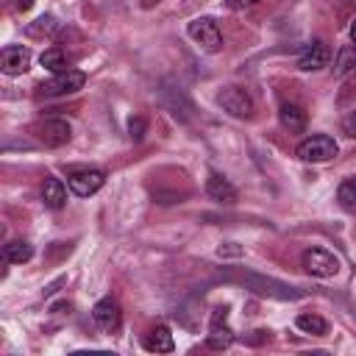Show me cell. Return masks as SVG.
I'll return each instance as SVG.
<instances>
[{"mask_svg":"<svg viewBox=\"0 0 356 356\" xmlns=\"http://www.w3.org/2000/svg\"><path fill=\"white\" fill-rule=\"evenodd\" d=\"M350 39H353V44H356V19L350 22Z\"/></svg>","mask_w":356,"mask_h":356,"instance_id":"cell-25","label":"cell"},{"mask_svg":"<svg viewBox=\"0 0 356 356\" xmlns=\"http://www.w3.org/2000/svg\"><path fill=\"white\" fill-rule=\"evenodd\" d=\"M303 270L309 273V275H317V278H331V275H337V270H339V259L334 256V253H328V250H323V248H309V250H303Z\"/></svg>","mask_w":356,"mask_h":356,"instance_id":"cell-4","label":"cell"},{"mask_svg":"<svg viewBox=\"0 0 356 356\" xmlns=\"http://www.w3.org/2000/svg\"><path fill=\"white\" fill-rule=\"evenodd\" d=\"M83 83H86V75H83L81 70H67V72L53 75V78L44 81V83H39L36 89H39V97H61V95L78 92Z\"/></svg>","mask_w":356,"mask_h":356,"instance_id":"cell-2","label":"cell"},{"mask_svg":"<svg viewBox=\"0 0 356 356\" xmlns=\"http://www.w3.org/2000/svg\"><path fill=\"white\" fill-rule=\"evenodd\" d=\"M92 320H95V325H97L100 331L114 334V331L120 328V323H122L120 303H117L114 298H103V300H97L95 309H92Z\"/></svg>","mask_w":356,"mask_h":356,"instance_id":"cell-8","label":"cell"},{"mask_svg":"<svg viewBox=\"0 0 356 356\" xmlns=\"http://www.w3.org/2000/svg\"><path fill=\"white\" fill-rule=\"evenodd\" d=\"M31 256H33V248H31L25 239L8 242V245L3 248V261H6V264H22V261H28Z\"/></svg>","mask_w":356,"mask_h":356,"instance_id":"cell-17","label":"cell"},{"mask_svg":"<svg viewBox=\"0 0 356 356\" xmlns=\"http://www.w3.org/2000/svg\"><path fill=\"white\" fill-rule=\"evenodd\" d=\"M217 103H220L231 117H239V120H245V117L253 114V100H250V95H248L245 89H239V86H225V89L217 95Z\"/></svg>","mask_w":356,"mask_h":356,"instance_id":"cell-7","label":"cell"},{"mask_svg":"<svg viewBox=\"0 0 356 356\" xmlns=\"http://www.w3.org/2000/svg\"><path fill=\"white\" fill-rule=\"evenodd\" d=\"M295 325H298L300 331H306V334H314V337L328 334V323H325L320 314H298Z\"/></svg>","mask_w":356,"mask_h":356,"instance_id":"cell-19","label":"cell"},{"mask_svg":"<svg viewBox=\"0 0 356 356\" xmlns=\"http://www.w3.org/2000/svg\"><path fill=\"white\" fill-rule=\"evenodd\" d=\"M128 131H131V139H136V142H139V139L145 136V134H142V131H145V120H142V117H136V120H131V125H128Z\"/></svg>","mask_w":356,"mask_h":356,"instance_id":"cell-21","label":"cell"},{"mask_svg":"<svg viewBox=\"0 0 356 356\" xmlns=\"http://www.w3.org/2000/svg\"><path fill=\"white\" fill-rule=\"evenodd\" d=\"M103 184H106V172H103V170H95V167H78V170H72V172L67 175V186H70V192L78 195V197L95 195Z\"/></svg>","mask_w":356,"mask_h":356,"instance_id":"cell-3","label":"cell"},{"mask_svg":"<svg viewBox=\"0 0 356 356\" xmlns=\"http://www.w3.org/2000/svg\"><path fill=\"white\" fill-rule=\"evenodd\" d=\"M42 200H44V206L53 209V211H58V209L67 203V186L61 184V178L47 175V178L42 181Z\"/></svg>","mask_w":356,"mask_h":356,"instance_id":"cell-13","label":"cell"},{"mask_svg":"<svg viewBox=\"0 0 356 356\" xmlns=\"http://www.w3.org/2000/svg\"><path fill=\"white\" fill-rule=\"evenodd\" d=\"M31 67V50L22 47V44H8L3 53H0V70L6 75H22L25 70Z\"/></svg>","mask_w":356,"mask_h":356,"instance_id":"cell-9","label":"cell"},{"mask_svg":"<svg viewBox=\"0 0 356 356\" xmlns=\"http://www.w3.org/2000/svg\"><path fill=\"white\" fill-rule=\"evenodd\" d=\"M189 36L209 53H217L222 47V33L217 28V22L211 17H197L189 22Z\"/></svg>","mask_w":356,"mask_h":356,"instance_id":"cell-5","label":"cell"},{"mask_svg":"<svg viewBox=\"0 0 356 356\" xmlns=\"http://www.w3.org/2000/svg\"><path fill=\"white\" fill-rule=\"evenodd\" d=\"M342 128H345V134H348V136H353V139H356V111H350V114L345 117Z\"/></svg>","mask_w":356,"mask_h":356,"instance_id":"cell-22","label":"cell"},{"mask_svg":"<svg viewBox=\"0 0 356 356\" xmlns=\"http://www.w3.org/2000/svg\"><path fill=\"white\" fill-rule=\"evenodd\" d=\"M256 3H261V0H225V6H228L231 11H242V8L256 6Z\"/></svg>","mask_w":356,"mask_h":356,"instance_id":"cell-23","label":"cell"},{"mask_svg":"<svg viewBox=\"0 0 356 356\" xmlns=\"http://www.w3.org/2000/svg\"><path fill=\"white\" fill-rule=\"evenodd\" d=\"M206 195L211 200H217V203H234L236 200V189L220 172H209V178H206Z\"/></svg>","mask_w":356,"mask_h":356,"instance_id":"cell-12","label":"cell"},{"mask_svg":"<svg viewBox=\"0 0 356 356\" xmlns=\"http://www.w3.org/2000/svg\"><path fill=\"white\" fill-rule=\"evenodd\" d=\"M39 64H42L47 72H53V75L72 70V67H70V61H67V56H64V50H58V47H50V50H44V53L39 56Z\"/></svg>","mask_w":356,"mask_h":356,"instance_id":"cell-16","label":"cell"},{"mask_svg":"<svg viewBox=\"0 0 356 356\" xmlns=\"http://www.w3.org/2000/svg\"><path fill=\"white\" fill-rule=\"evenodd\" d=\"M337 200H339V206H342L348 214L356 217V178H345V181L339 184Z\"/></svg>","mask_w":356,"mask_h":356,"instance_id":"cell-18","label":"cell"},{"mask_svg":"<svg viewBox=\"0 0 356 356\" xmlns=\"http://www.w3.org/2000/svg\"><path fill=\"white\" fill-rule=\"evenodd\" d=\"M348 70H356V44L350 47H342L339 56H337V72H348Z\"/></svg>","mask_w":356,"mask_h":356,"instance_id":"cell-20","label":"cell"},{"mask_svg":"<svg viewBox=\"0 0 356 356\" xmlns=\"http://www.w3.org/2000/svg\"><path fill=\"white\" fill-rule=\"evenodd\" d=\"M278 120H281V125L284 128H289L292 134H300L303 128H306V111H303V106H298V103H281V108H278Z\"/></svg>","mask_w":356,"mask_h":356,"instance_id":"cell-14","label":"cell"},{"mask_svg":"<svg viewBox=\"0 0 356 356\" xmlns=\"http://www.w3.org/2000/svg\"><path fill=\"white\" fill-rule=\"evenodd\" d=\"M70 136H72V131H70V122L67 120H44L42 125H39V139L47 145V147H61V145H67L70 142Z\"/></svg>","mask_w":356,"mask_h":356,"instance_id":"cell-10","label":"cell"},{"mask_svg":"<svg viewBox=\"0 0 356 356\" xmlns=\"http://www.w3.org/2000/svg\"><path fill=\"white\" fill-rule=\"evenodd\" d=\"M145 348H147L150 353H170V350L175 348V339H172V334H170L167 325H156V328H150V334L145 337Z\"/></svg>","mask_w":356,"mask_h":356,"instance_id":"cell-15","label":"cell"},{"mask_svg":"<svg viewBox=\"0 0 356 356\" xmlns=\"http://www.w3.org/2000/svg\"><path fill=\"white\" fill-rule=\"evenodd\" d=\"M234 342V331L228 325V309H214L211 312V320H209V337H206V345L211 350H225L228 345Z\"/></svg>","mask_w":356,"mask_h":356,"instance_id":"cell-6","label":"cell"},{"mask_svg":"<svg viewBox=\"0 0 356 356\" xmlns=\"http://www.w3.org/2000/svg\"><path fill=\"white\" fill-rule=\"evenodd\" d=\"M31 6H33V0H17V8H19V11H28Z\"/></svg>","mask_w":356,"mask_h":356,"instance_id":"cell-24","label":"cell"},{"mask_svg":"<svg viewBox=\"0 0 356 356\" xmlns=\"http://www.w3.org/2000/svg\"><path fill=\"white\" fill-rule=\"evenodd\" d=\"M328 61H331V50H328L325 42L317 39V42H312V44L306 47V53L300 56L298 67L306 70V72H312V70H323V67H328Z\"/></svg>","mask_w":356,"mask_h":356,"instance_id":"cell-11","label":"cell"},{"mask_svg":"<svg viewBox=\"0 0 356 356\" xmlns=\"http://www.w3.org/2000/svg\"><path fill=\"white\" fill-rule=\"evenodd\" d=\"M337 142H334V136H328V134H314V136H309V139H303L300 145H298V159L300 161H312V164H320V161H331L334 156H337Z\"/></svg>","mask_w":356,"mask_h":356,"instance_id":"cell-1","label":"cell"}]
</instances>
